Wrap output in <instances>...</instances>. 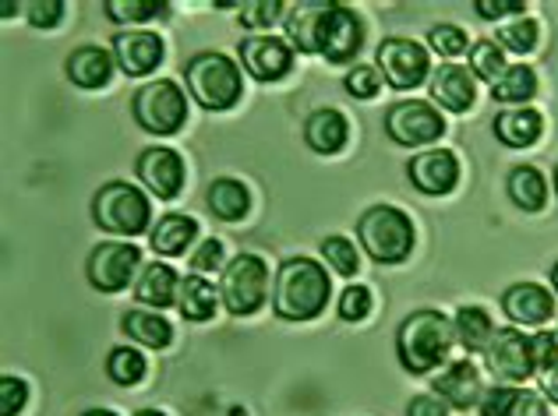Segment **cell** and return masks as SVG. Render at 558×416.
Segmentation results:
<instances>
[{
    "mask_svg": "<svg viewBox=\"0 0 558 416\" xmlns=\"http://www.w3.org/2000/svg\"><path fill=\"white\" fill-rule=\"evenodd\" d=\"M276 315L287 321H312L329 304V272L312 258H290L276 276Z\"/></svg>",
    "mask_w": 558,
    "mask_h": 416,
    "instance_id": "1",
    "label": "cell"
},
{
    "mask_svg": "<svg viewBox=\"0 0 558 416\" xmlns=\"http://www.w3.org/2000/svg\"><path fill=\"white\" fill-rule=\"evenodd\" d=\"M452 321L438 310H414L396 335V350H400V364L414 375H428V370L442 367L452 350Z\"/></svg>",
    "mask_w": 558,
    "mask_h": 416,
    "instance_id": "2",
    "label": "cell"
},
{
    "mask_svg": "<svg viewBox=\"0 0 558 416\" xmlns=\"http://www.w3.org/2000/svg\"><path fill=\"white\" fill-rule=\"evenodd\" d=\"M357 236L364 250L372 255V261H381V265H400L410 258V250H414V222L392 205L368 208L357 222Z\"/></svg>",
    "mask_w": 558,
    "mask_h": 416,
    "instance_id": "3",
    "label": "cell"
},
{
    "mask_svg": "<svg viewBox=\"0 0 558 416\" xmlns=\"http://www.w3.org/2000/svg\"><path fill=\"white\" fill-rule=\"evenodd\" d=\"M187 88L205 110H230L241 102L244 82L241 68L223 53H198L195 61L184 64Z\"/></svg>",
    "mask_w": 558,
    "mask_h": 416,
    "instance_id": "4",
    "label": "cell"
},
{
    "mask_svg": "<svg viewBox=\"0 0 558 416\" xmlns=\"http://www.w3.org/2000/svg\"><path fill=\"white\" fill-rule=\"evenodd\" d=\"M93 216L107 233H121V236H138L149 230L153 219V205L145 198V191L135 184L113 181L96 195L93 201Z\"/></svg>",
    "mask_w": 558,
    "mask_h": 416,
    "instance_id": "5",
    "label": "cell"
},
{
    "mask_svg": "<svg viewBox=\"0 0 558 416\" xmlns=\"http://www.w3.org/2000/svg\"><path fill=\"white\" fill-rule=\"evenodd\" d=\"M266 293H269V269L258 255H241L227 265L219 296H223L230 315H238V318L255 315V310L266 304Z\"/></svg>",
    "mask_w": 558,
    "mask_h": 416,
    "instance_id": "6",
    "label": "cell"
},
{
    "mask_svg": "<svg viewBox=\"0 0 558 416\" xmlns=\"http://www.w3.org/2000/svg\"><path fill=\"white\" fill-rule=\"evenodd\" d=\"M135 117L153 135H178L187 121V99L178 82H153L135 96Z\"/></svg>",
    "mask_w": 558,
    "mask_h": 416,
    "instance_id": "7",
    "label": "cell"
},
{
    "mask_svg": "<svg viewBox=\"0 0 558 416\" xmlns=\"http://www.w3.org/2000/svg\"><path fill=\"white\" fill-rule=\"evenodd\" d=\"M386 131L396 145H407V148H417V145H432L435 138H442L446 121L432 102H421V99H407V102H396L386 117Z\"/></svg>",
    "mask_w": 558,
    "mask_h": 416,
    "instance_id": "8",
    "label": "cell"
},
{
    "mask_svg": "<svg viewBox=\"0 0 558 416\" xmlns=\"http://www.w3.org/2000/svg\"><path fill=\"white\" fill-rule=\"evenodd\" d=\"M361 42H364V28L357 14L343 4H329L326 19L318 25L315 53L326 57L329 64H350L357 57Z\"/></svg>",
    "mask_w": 558,
    "mask_h": 416,
    "instance_id": "9",
    "label": "cell"
},
{
    "mask_svg": "<svg viewBox=\"0 0 558 416\" xmlns=\"http://www.w3.org/2000/svg\"><path fill=\"white\" fill-rule=\"evenodd\" d=\"M142 261V250L128 241H110L99 244L89 258V282L102 293H121L131 286V276H135Z\"/></svg>",
    "mask_w": 558,
    "mask_h": 416,
    "instance_id": "10",
    "label": "cell"
},
{
    "mask_svg": "<svg viewBox=\"0 0 558 416\" xmlns=\"http://www.w3.org/2000/svg\"><path fill=\"white\" fill-rule=\"evenodd\" d=\"M484 360H488V370L498 381H526L534 375V350H531V339L517 329H498L495 339L484 350Z\"/></svg>",
    "mask_w": 558,
    "mask_h": 416,
    "instance_id": "11",
    "label": "cell"
},
{
    "mask_svg": "<svg viewBox=\"0 0 558 416\" xmlns=\"http://www.w3.org/2000/svg\"><path fill=\"white\" fill-rule=\"evenodd\" d=\"M428 50L414 39H386L378 47V71L396 88H417L428 78Z\"/></svg>",
    "mask_w": 558,
    "mask_h": 416,
    "instance_id": "12",
    "label": "cell"
},
{
    "mask_svg": "<svg viewBox=\"0 0 558 416\" xmlns=\"http://www.w3.org/2000/svg\"><path fill=\"white\" fill-rule=\"evenodd\" d=\"M241 57H244L247 74L258 78V82H279V78H287L290 68H293V50L287 47L283 39H276V36H252V39H244Z\"/></svg>",
    "mask_w": 558,
    "mask_h": 416,
    "instance_id": "13",
    "label": "cell"
},
{
    "mask_svg": "<svg viewBox=\"0 0 558 416\" xmlns=\"http://www.w3.org/2000/svg\"><path fill=\"white\" fill-rule=\"evenodd\" d=\"M407 173L424 195H449L460 181V162L452 152H446V148H428V152L410 159Z\"/></svg>",
    "mask_w": 558,
    "mask_h": 416,
    "instance_id": "14",
    "label": "cell"
},
{
    "mask_svg": "<svg viewBox=\"0 0 558 416\" xmlns=\"http://www.w3.org/2000/svg\"><path fill=\"white\" fill-rule=\"evenodd\" d=\"M138 176L142 184L153 191L156 198H178L184 187V159L173 148H149L138 159Z\"/></svg>",
    "mask_w": 558,
    "mask_h": 416,
    "instance_id": "15",
    "label": "cell"
},
{
    "mask_svg": "<svg viewBox=\"0 0 558 416\" xmlns=\"http://www.w3.org/2000/svg\"><path fill=\"white\" fill-rule=\"evenodd\" d=\"M113 57L131 78H142V74L156 71V64L163 61V39L149 28H138V33H121L113 39Z\"/></svg>",
    "mask_w": 558,
    "mask_h": 416,
    "instance_id": "16",
    "label": "cell"
},
{
    "mask_svg": "<svg viewBox=\"0 0 558 416\" xmlns=\"http://www.w3.org/2000/svg\"><path fill=\"white\" fill-rule=\"evenodd\" d=\"M502 307L517 325H545L555 318V296L551 290L537 286V282H517L502 296Z\"/></svg>",
    "mask_w": 558,
    "mask_h": 416,
    "instance_id": "17",
    "label": "cell"
},
{
    "mask_svg": "<svg viewBox=\"0 0 558 416\" xmlns=\"http://www.w3.org/2000/svg\"><path fill=\"white\" fill-rule=\"evenodd\" d=\"M432 96L442 102L449 113H463L474 107L477 85L474 74L460 64H438V71L432 74Z\"/></svg>",
    "mask_w": 558,
    "mask_h": 416,
    "instance_id": "18",
    "label": "cell"
},
{
    "mask_svg": "<svg viewBox=\"0 0 558 416\" xmlns=\"http://www.w3.org/2000/svg\"><path fill=\"white\" fill-rule=\"evenodd\" d=\"M435 392L457 409H470L484 399V384H481L477 367L470 360H460V364H449L442 375L435 378Z\"/></svg>",
    "mask_w": 558,
    "mask_h": 416,
    "instance_id": "19",
    "label": "cell"
},
{
    "mask_svg": "<svg viewBox=\"0 0 558 416\" xmlns=\"http://www.w3.org/2000/svg\"><path fill=\"white\" fill-rule=\"evenodd\" d=\"M481 416H548V406L531 389L498 384L481 399Z\"/></svg>",
    "mask_w": 558,
    "mask_h": 416,
    "instance_id": "20",
    "label": "cell"
},
{
    "mask_svg": "<svg viewBox=\"0 0 558 416\" xmlns=\"http://www.w3.org/2000/svg\"><path fill=\"white\" fill-rule=\"evenodd\" d=\"M304 138H307V145L315 148V152L332 156V152H340V148L347 145L350 124H347V117L340 110H315L312 117H307V124H304Z\"/></svg>",
    "mask_w": 558,
    "mask_h": 416,
    "instance_id": "21",
    "label": "cell"
},
{
    "mask_svg": "<svg viewBox=\"0 0 558 416\" xmlns=\"http://www.w3.org/2000/svg\"><path fill=\"white\" fill-rule=\"evenodd\" d=\"M113 74V57L99 47H82L68 57V78L82 88H102Z\"/></svg>",
    "mask_w": 558,
    "mask_h": 416,
    "instance_id": "22",
    "label": "cell"
},
{
    "mask_svg": "<svg viewBox=\"0 0 558 416\" xmlns=\"http://www.w3.org/2000/svg\"><path fill=\"white\" fill-rule=\"evenodd\" d=\"M541 127H545V117H541L537 110H506L502 117L495 121V135L502 138L509 148H526L534 145L541 138Z\"/></svg>",
    "mask_w": 558,
    "mask_h": 416,
    "instance_id": "23",
    "label": "cell"
},
{
    "mask_svg": "<svg viewBox=\"0 0 558 416\" xmlns=\"http://www.w3.org/2000/svg\"><path fill=\"white\" fill-rule=\"evenodd\" d=\"M452 332H457L463 350L484 353L495 339V325H492V315L484 307H460L457 318H452Z\"/></svg>",
    "mask_w": 558,
    "mask_h": 416,
    "instance_id": "24",
    "label": "cell"
},
{
    "mask_svg": "<svg viewBox=\"0 0 558 416\" xmlns=\"http://www.w3.org/2000/svg\"><path fill=\"white\" fill-rule=\"evenodd\" d=\"M178 272L170 269V265H149L145 269V276L138 279V286H135V296L142 304H149V307H170L173 301H178Z\"/></svg>",
    "mask_w": 558,
    "mask_h": 416,
    "instance_id": "25",
    "label": "cell"
},
{
    "mask_svg": "<svg viewBox=\"0 0 558 416\" xmlns=\"http://www.w3.org/2000/svg\"><path fill=\"white\" fill-rule=\"evenodd\" d=\"M326 11H329L326 0H304V4H298L290 11L287 28H290L293 47L304 50V53H315L318 25H322V19H326Z\"/></svg>",
    "mask_w": 558,
    "mask_h": 416,
    "instance_id": "26",
    "label": "cell"
},
{
    "mask_svg": "<svg viewBox=\"0 0 558 416\" xmlns=\"http://www.w3.org/2000/svg\"><path fill=\"white\" fill-rule=\"evenodd\" d=\"M121 329L135 339L138 346H149V350H163V346H170V339H173L170 321L153 315V310H128Z\"/></svg>",
    "mask_w": 558,
    "mask_h": 416,
    "instance_id": "27",
    "label": "cell"
},
{
    "mask_svg": "<svg viewBox=\"0 0 558 416\" xmlns=\"http://www.w3.org/2000/svg\"><path fill=\"white\" fill-rule=\"evenodd\" d=\"M195 233H198V222L191 216H178V212L163 216L153 230L156 255H181V250H187V244L195 241Z\"/></svg>",
    "mask_w": 558,
    "mask_h": 416,
    "instance_id": "28",
    "label": "cell"
},
{
    "mask_svg": "<svg viewBox=\"0 0 558 416\" xmlns=\"http://www.w3.org/2000/svg\"><path fill=\"white\" fill-rule=\"evenodd\" d=\"M209 208L223 222H238L247 216V208H252V195H247V187L241 181L223 176V181H216L209 187Z\"/></svg>",
    "mask_w": 558,
    "mask_h": 416,
    "instance_id": "29",
    "label": "cell"
},
{
    "mask_svg": "<svg viewBox=\"0 0 558 416\" xmlns=\"http://www.w3.org/2000/svg\"><path fill=\"white\" fill-rule=\"evenodd\" d=\"M509 198L526 212H537L548 201V181L534 167H517L509 173Z\"/></svg>",
    "mask_w": 558,
    "mask_h": 416,
    "instance_id": "30",
    "label": "cell"
},
{
    "mask_svg": "<svg viewBox=\"0 0 558 416\" xmlns=\"http://www.w3.org/2000/svg\"><path fill=\"white\" fill-rule=\"evenodd\" d=\"M178 307L187 321H209L216 315V290L202 276H187L181 282Z\"/></svg>",
    "mask_w": 558,
    "mask_h": 416,
    "instance_id": "31",
    "label": "cell"
},
{
    "mask_svg": "<svg viewBox=\"0 0 558 416\" xmlns=\"http://www.w3.org/2000/svg\"><path fill=\"white\" fill-rule=\"evenodd\" d=\"M537 93V74L526 64H512L506 68V74L492 85V96L498 102H526Z\"/></svg>",
    "mask_w": 558,
    "mask_h": 416,
    "instance_id": "32",
    "label": "cell"
},
{
    "mask_svg": "<svg viewBox=\"0 0 558 416\" xmlns=\"http://www.w3.org/2000/svg\"><path fill=\"white\" fill-rule=\"evenodd\" d=\"M470 68H474V74L477 78H484V82H498L506 74V53H502V47L498 42H477L474 50H470Z\"/></svg>",
    "mask_w": 558,
    "mask_h": 416,
    "instance_id": "33",
    "label": "cell"
},
{
    "mask_svg": "<svg viewBox=\"0 0 558 416\" xmlns=\"http://www.w3.org/2000/svg\"><path fill=\"white\" fill-rule=\"evenodd\" d=\"M107 370H110V378L117 384H138L145 378V356L138 350H131V346H121V350L110 353Z\"/></svg>",
    "mask_w": 558,
    "mask_h": 416,
    "instance_id": "34",
    "label": "cell"
},
{
    "mask_svg": "<svg viewBox=\"0 0 558 416\" xmlns=\"http://www.w3.org/2000/svg\"><path fill=\"white\" fill-rule=\"evenodd\" d=\"M167 8L170 4H163V0H110L107 14L113 22H149L167 14Z\"/></svg>",
    "mask_w": 558,
    "mask_h": 416,
    "instance_id": "35",
    "label": "cell"
},
{
    "mask_svg": "<svg viewBox=\"0 0 558 416\" xmlns=\"http://www.w3.org/2000/svg\"><path fill=\"white\" fill-rule=\"evenodd\" d=\"M498 47L512 53H531L537 47V22L534 19H517L512 25L498 28Z\"/></svg>",
    "mask_w": 558,
    "mask_h": 416,
    "instance_id": "36",
    "label": "cell"
},
{
    "mask_svg": "<svg viewBox=\"0 0 558 416\" xmlns=\"http://www.w3.org/2000/svg\"><path fill=\"white\" fill-rule=\"evenodd\" d=\"M322 258L340 276H354L357 272V247L347 241V236H326L322 241Z\"/></svg>",
    "mask_w": 558,
    "mask_h": 416,
    "instance_id": "37",
    "label": "cell"
},
{
    "mask_svg": "<svg viewBox=\"0 0 558 416\" xmlns=\"http://www.w3.org/2000/svg\"><path fill=\"white\" fill-rule=\"evenodd\" d=\"M428 42H432V50H435V53H442V57H460V53L466 50V33H463V28H457V25H435V28H432V36H428Z\"/></svg>",
    "mask_w": 558,
    "mask_h": 416,
    "instance_id": "38",
    "label": "cell"
},
{
    "mask_svg": "<svg viewBox=\"0 0 558 416\" xmlns=\"http://www.w3.org/2000/svg\"><path fill=\"white\" fill-rule=\"evenodd\" d=\"M372 310V290L368 286H347L343 296H340V318L347 321H361L368 318Z\"/></svg>",
    "mask_w": 558,
    "mask_h": 416,
    "instance_id": "39",
    "label": "cell"
},
{
    "mask_svg": "<svg viewBox=\"0 0 558 416\" xmlns=\"http://www.w3.org/2000/svg\"><path fill=\"white\" fill-rule=\"evenodd\" d=\"M279 14H283V4H279V0H255V4H244L241 22L247 28H269L279 22Z\"/></svg>",
    "mask_w": 558,
    "mask_h": 416,
    "instance_id": "40",
    "label": "cell"
},
{
    "mask_svg": "<svg viewBox=\"0 0 558 416\" xmlns=\"http://www.w3.org/2000/svg\"><path fill=\"white\" fill-rule=\"evenodd\" d=\"M347 88H350V96L372 99L381 93V71L378 68H354L347 74Z\"/></svg>",
    "mask_w": 558,
    "mask_h": 416,
    "instance_id": "41",
    "label": "cell"
},
{
    "mask_svg": "<svg viewBox=\"0 0 558 416\" xmlns=\"http://www.w3.org/2000/svg\"><path fill=\"white\" fill-rule=\"evenodd\" d=\"M25 399H28V384L22 378L8 375L4 381H0V413L4 416H14L25 409Z\"/></svg>",
    "mask_w": 558,
    "mask_h": 416,
    "instance_id": "42",
    "label": "cell"
},
{
    "mask_svg": "<svg viewBox=\"0 0 558 416\" xmlns=\"http://www.w3.org/2000/svg\"><path fill=\"white\" fill-rule=\"evenodd\" d=\"M61 19H64L61 0H33V4H28V22L39 28H53Z\"/></svg>",
    "mask_w": 558,
    "mask_h": 416,
    "instance_id": "43",
    "label": "cell"
},
{
    "mask_svg": "<svg viewBox=\"0 0 558 416\" xmlns=\"http://www.w3.org/2000/svg\"><path fill=\"white\" fill-rule=\"evenodd\" d=\"M474 8H477L481 19L498 22V19H509V14H520L526 4H523V0H477Z\"/></svg>",
    "mask_w": 558,
    "mask_h": 416,
    "instance_id": "44",
    "label": "cell"
},
{
    "mask_svg": "<svg viewBox=\"0 0 558 416\" xmlns=\"http://www.w3.org/2000/svg\"><path fill=\"white\" fill-rule=\"evenodd\" d=\"M191 265H195L198 272H213V269H219V265H223V244L216 241H205L195 255H191Z\"/></svg>",
    "mask_w": 558,
    "mask_h": 416,
    "instance_id": "45",
    "label": "cell"
},
{
    "mask_svg": "<svg viewBox=\"0 0 558 416\" xmlns=\"http://www.w3.org/2000/svg\"><path fill=\"white\" fill-rule=\"evenodd\" d=\"M558 339L551 335V332H537L534 339H531V350H534V367L537 370H545L548 364H555L558 360Z\"/></svg>",
    "mask_w": 558,
    "mask_h": 416,
    "instance_id": "46",
    "label": "cell"
},
{
    "mask_svg": "<svg viewBox=\"0 0 558 416\" xmlns=\"http://www.w3.org/2000/svg\"><path fill=\"white\" fill-rule=\"evenodd\" d=\"M407 416H449V406L438 403L435 395H417V399H410Z\"/></svg>",
    "mask_w": 558,
    "mask_h": 416,
    "instance_id": "47",
    "label": "cell"
},
{
    "mask_svg": "<svg viewBox=\"0 0 558 416\" xmlns=\"http://www.w3.org/2000/svg\"><path fill=\"white\" fill-rule=\"evenodd\" d=\"M541 389H545V395L551 399V403L558 406V360L555 364H548L545 370H541Z\"/></svg>",
    "mask_w": 558,
    "mask_h": 416,
    "instance_id": "48",
    "label": "cell"
},
{
    "mask_svg": "<svg viewBox=\"0 0 558 416\" xmlns=\"http://www.w3.org/2000/svg\"><path fill=\"white\" fill-rule=\"evenodd\" d=\"M82 416H117L113 409H89V413H82Z\"/></svg>",
    "mask_w": 558,
    "mask_h": 416,
    "instance_id": "49",
    "label": "cell"
},
{
    "mask_svg": "<svg viewBox=\"0 0 558 416\" xmlns=\"http://www.w3.org/2000/svg\"><path fill=\"white\" fill-rule=\"evenodd\" d=\"M135 416H167V413H159V409H142V413H135Z\"/></svg>",
    "mask_w": 558,
    "mask_h": 416,
    "instance_id": "50",
    "label": "cell"
},
{
    "mask_svg": "<svg viewBox=\"0 0 558 416\" xmlns=\"http://www.w3.org/2000/svg\"><path fill=\"white\" fill-rule=\"evenodd\" d=\"M551 276H555V290H558V265H555V272H551Z\"/></svg>",
    "mask_w": 558,
    "mask_h": 416,
    "instance_id": "51",
    "label": "cell"
},
{
    "mask_svg": "<svg viewBox=\"0 0 558 416\" xmlns=\"http://www.w3.org/2000/svg\"><path fill=\"white\" fill-rule=\"evenodd\" d=\"M555 191H558V173H555Z\"/></svg>",
    "mask_w": 558,
    "mask_h": 416,
    "instance_id": "52",
    "label": "cell"
},
{
    "mask_svg": "<svg viewBox=\"0 0 558 416\" xmlns=\"http://www.w3.org/2000/svg\"><path fill=\"white\" fill-rule=\"evenodd\" d=\"M555 339H558V335H555Z\"/></svg>",
    "mask_w": 558,
    "mask_h": 416,
    "instance_id": "53",
    "label": "cell"
}]
</instances>
